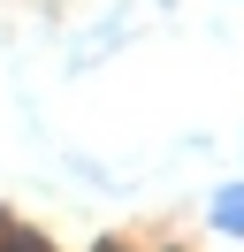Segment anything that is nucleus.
Masks as SVG:
<instances>
[{"instance_id": "obj_1", "label": "nucleus", "mask_w": 244, "mask_h": 252, "mask_svg": "<svg viewBox=\"0 0 244 252\" xmlns=\"http://www.w3.org/2000/svg\"><path fill=\"white\" fill-rule=\"evenodd\" d=\"M214 229H229V237H244V184H229L221 199H214Z\"/></svg>"}, {"instance_id": "obj_2", "label": "nucleus", "mask_w": 244, "mask_h": 252, "mask_svg": "<svg viewBox=\"0 0 244 252\" xmlns=\"http://www.w3.org/2000/svg\"><path fill=\"white\" fill-rule=\"evenodd\" d=\"M0 252H46V245H38L30 229H8V237H0Z\"/></svg>"}]
</instances>
